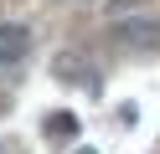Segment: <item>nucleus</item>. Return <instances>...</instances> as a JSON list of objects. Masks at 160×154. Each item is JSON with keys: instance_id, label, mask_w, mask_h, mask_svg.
Wrapping results in <instances>:
<instances>
[{"instance_id": "1", "label": "nucleus", "mask_w": 160, "mask_h": 154, "mask_svg": "<svg viewBox=\"0 0 160 154\" xmlns=\"http://www.w3.org/2000/svg\"><path fill=\"white\" fill-rule=\"evenodd\" d=\"M26 51H31V31L16 26V21H5V26H0V67L26 62Z\"/></svg>"}, {"instance_id": "2", "label": "nucleus", "mask_w": 160, "mask_h": 154, "mask_svg": "<svg viewBox=\"0 0 160 154\" xmlns=\"http://www.w3.org/2000/svg\"><path fill=\"white\" fill-rule=\"evenodd\" d=\"M78 154H93V149H78Z\"/></svg>"}]
</instances>
